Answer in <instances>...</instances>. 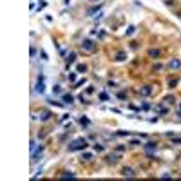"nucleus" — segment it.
<instances>
[{
	"label": "nucleus",
	"mask_w": 181,
	"mask_h": 181,
	"mask_svg": "<svg viewBox=\"0 0 181 181\" xmlns=\"http://www.w3.org/2000/svg\"><path fill=\"white\" fill-rule=\"evenodd\" d=\"M83 148H87V140H83V138H78V140H74L72 143H69V150H83Z\"/></svg>",
	"instance_id": "f257e3e1"
},
{
	"label": "nucleus",
	"mask_w": 181,
	"mask_h": 181,
	"mask_svg": "<svg viewBox=\"0 0 181 181\" xmlns=\"http://www.w3.org/2000/svg\"><path fill=\"white\" fill-rule=\"evenodd\" d=\"M82 47L85 49V51H89V53H94V51H96V44L92 40H83L82 42Z\"/></svg>",
	"instance_id": "f03ea898"
},
{
	"label": "nucleus",
	"mask_w": 181,
	"mask_h": 181,
	"mask_svg": "<svg viewBox=\"0 0 181 181\" xmlns=\"http://www.w3.org/2000/svg\"><path fill=\"white\" fill-rule=\"evenodd\" d=\"M169 69H179L181 67V60H178V58H174V60H170L169 62V65H167Z\"/></svg>",
	"instance_id": "7ed1b4c3"
},
{
	"label": "nucleus",
	"mask_w": 181,
	"mask_h": 181,
	"mask_svg": "<svg viewBox=\"0 0 181 181\" xmlns=\"http://www.w3.org/2000/svg\"><path fill=\"white\" fill-rule=\"evenodd\" d=\"M36 91H38L40 94L45 91V87H44V78H40V80H38V83H36Z\"/></svg>",
	"instance_id": "20e7f679"
},
{
	"label": "nucleus",
	"mask_w": 181,
	"mask_h": 181,
	"mask_svg": "<svg viewBox=\"0 0 181 181\" xmlns=\"http://www.w3.org/2000/svg\"><path fill=\"white\" fill-rule=\"evenodd\" d=\"M156 147H157V143H156V141H148L147 145H145L147 150H156Z\"/></svg>",
	"instance_id": "39448f33"
},
{
	"label": "nucleus",
	"mask_w": 181,
	"mask_h": 181,
	"mask_svg": "<svg viewBox=\"0 0 181 181\" xmlns=\"http://www.w3.org/2000/svg\"><path fill=\"white\" fill-rule=\"evenodd\" d=\"M107 161H109V163H116V161H118V156L110 154V156H107Z\"/></svg>",
	"instance_id": "423d86ee"
},
{
	"label": "nucleus",
	"mask_w": 181,
	"mask_h": 181,
	"mask_svg": "<svg viewBox=\"0 0 181 181\" xmlns=\"http://www.w3.org/2000/svg\"><path fill=\"white\" fill-rule=\"evenodd\" d=\"M140 92H141V94H143V96H147V94H150V92H152V89H150V85H147V87H145V89H141Z\"/></svg>",
	"instance_id": "0eeeda50"
},
{
	"label": "nucleus",
	"mask_w": 181,
	"mask_h": 181,
	"mask_svg": "<svg viewBox=\"0 0 181 181\" xmlns=\"http://www.w3.org/2000/svg\"><path fill=\"white\" fill-rule=\"evenodd\" d=\"M123 176H129V178H132V176H134V170H132V169H123Z\"/></svg>",
	"instance_id": "6e6552de"
},
{
	"label": "nucleus",
	"mask_w": 181,
	"mask_h": 181,
	"mask_svg": "<svg viewBox=\"0 0 181 181\" xmlns=\"http://www.w3.org/2000/svg\"><path fill=\"white\" fill-rule=\"evenodd\" d=\"M74 60H76V53H71V54L67 56V62H69V63H72Z\"/></svg>",
	"instance_id": "1a4fd4ad"
},
{
	"label": "nucleus",
	"mask_w": 181,
	"mask_h": 181,
	"mask_svg": "<svg viewBox=\"0 0 181 181\" xmlns=\"http://www.w3.org/2000/svg\"><path fill=\"white\" fill-rule=\"evenodd\" d=\"M148 54H150L152 58H157V56H159V51H154V49H150V51H148Z\"/></svg>",
	"instance_id": "9d476101"
},
{
	"label": "nucleus",
	"mask_w": 181,
	"mask_h": 181,
	"mask_svg": "<svg viewBox=\"0 0 181 181\" xmlns=\"http://www.w3.org/2000/svg\"><path fill=\"white\" fill-rule=\"evenodd\" d=\"M63 101H65V103H72V96L71 94H65V96H63Z\"/></svg>",
	"instance_id": "9b49d317"
},
{
	"label": "nucleus",
	"mask_w": 181,
	"mask_h": 181,
	"mask_svg": "<svg viewBox=\"0 0 181 181\" xmlns=\"http://www.w3.org/2000/svg\"><path fill=\"white\" fill-rule=\"evenodd\" d=\"M80 123H82V125H85V127H87V125H89V120H87V118H82V120H80Z\"/></svg>",
	"instance_id": "f8f14e48"
},
{
	"label": "nucleus",
	"mask_w": 181,
	"mask_h": 181,
	"mask_svg": "<svg viewBox=\"0 0 181 181\" xmlns=\"http://www.w3.org/2000/svg\"><path fill=\"white\" fill-rule=\"evenodd\" d=\"M176 83H178V80H176V78H174V80H169V87H174Z\"/></svg>",
	"instance_id": "ddd939ff"
},
{
	"label": "nucleus",
	"mask_w": 181,
	"mask_h": 181,
	"mask_svg": "<svg viewBox=\"0 0 181 181\" xmlns=\"http://www.w3.org/2000/svg\"><path fill=\"white\" fill-rule=\"evenodd\" d=\"M116 60H118V62H121V60H125V54H123V53H120V54H118V58H116Z\"/></svg>",
	"instance_id": "4468645a"
},
{
	"label": "nucleus",
	"mask_w": 181,
	"mask_h": 181,
	"mask_svg": "<svg viewBox=\"0 0 181 181\" xmlns=\"http://www.w3.org/2000/svg\"><path fill=\"white\" fill-rule=\"evenodd\" d=\"M78 72H85V65H78Z\"/></svg>",
	"instance_id": "2eb2a0df"
},
{
	"label": "nucleus",
	"mask_w": 181,
	"mask_h": 181,
	"mask_svg": "<svg viewBox=\"0 0 181 181\" xmlns=\"http://www.w3.org/2000/svg\"><path fill=\"white\" fill-rule=\"evenodd\" d=\"M94 150H98V152H101V150H103V147H101V145H94Z\"/></svg>",
	"instance_id": "dca6fc26"
},
{
	"label": "nucleus",
	"mask_w": 181,
	"mask_h": 181,
	"mask_svg": "<svg viewBox=\"0 0 181 181\" xmlns=\"http://www.w3.org/2000/svg\"><path fill=\"white\" fill-rule=\"evenodd\" d=\"M165 101H167V103H172L174 98H172V96H169V98H165Z\"/></svg>",
	"instance_id": "f3484780"
},
{
	"label": "nucleus",
	"mask_w": 181,
	"mask_h": 181,
	"mask_svg": "<svg viewBox=\"0 0 181 181\" xmlns=\"http://www.w3.org/2000/svg\"><path fill=\"white\" fill-rule=\"evenodd\" d=\"M179 109H181V105H179Z\"/></svg>",
	"instance_id": "a211bd4d"
}]
</instances>
